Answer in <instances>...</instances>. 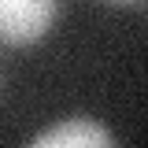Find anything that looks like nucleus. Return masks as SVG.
Listing matches in <instances>:
<instances>
[{
  "mask_svg": "<svg viewBox=\"0 0 148 148\" xmlns=\"http://www.w3.org/2000/svg\"><path fill=\"white\" fill-rule=\"evenodd\" d=\"M59 0H0V41L34 45L48 34Z\"/></svg>",
  "mask_w": 148,
  "mask_h": 148,
  "instance_id": "1",
  "label": "nucleus"
},
{
  "mask_svg": "<svg viewBox=\"0 0 148 148\" xmlns=\"http://www.w3.org/2000/svg\"><path fill=\"white\" fill-rule=\"evenodd\" d=\"M37 148H96V145H115L104 126H96L92 119H67L52 130H41L34 137Z\"/></svg>",
  "mask_w": 148,
  "mask_h": 148,
  "instance_id": "2",
  "label": "nucleus"
},
{
  "mask_svg": "<svg viewBox=\"0 0 148 148\" xmlns=\"http://www.w3.org/2000/svg\"><path fill=\"white\" fill-rule=\"evenodd\" d=\"M119 4H126V0H119Z\"/></svg>",
  "mask_w": 148,
  "mask_h": 148,
  "instance_id": "3",
  "label": "nucleus"
}]
</instances>
